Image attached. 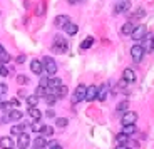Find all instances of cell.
<instances>
[{"label": "cell", "instance_id": "31", "mask_svg": "<svg viewBox=\"0 0 154 149\" xmlns=\"http://www.w3.org/2000/svg\"><path fill=\"white\" fill-rule=\"evenodd\" d=\"M44 99H45V102L49 104L50 107H52V106L55 104V101H57V97H55V96H49V94H47V96L44 97Z\"/></svg>", "mask_w": 154, "mask_h": 149}, {"label": "cell", "instance_id": "38", "mask_svg": "<svg viewBox=\"0 0 154 149\" xmlns=\"http://www.w3.org/2000/svg\"><path fill=\"white\" fill-rule=\"evenodd\" d=\"M127 109V101H122V102L117 106V111H126Z\"/></svg>", "mask_w": 154, "mask_h": 149}, {"label": "cell", "instance_id": "33", "mask_svg": "<svg viewBox=\"0 0 154 149\" xmlns=\"http://www.w3.org/2000/svg\"><path fill=\"white\" fill-rule=\"evenodd\" d=\"M8 102V106L12 107V109H14V107H19L20 106V102H19V99H17V97H12L10 101H7Z\"/></svg>", "mask_w": 154, "mask_h": 149}, {"label": "cell", "instance_id": "28", "mask_svg": "<svg viewBox=\"0 0 154 149\" xmlns=\"http://www.w3.org/2000/svg\"><path fill=\"white\" fill-rule=\"evenodd\" d=\"M47 87H40V85H38V89L37 91H35V96L38 97V99H40V97H45L47 96V91H45Z\"/></svg>", "mask_w": 154, "mask_h": 149}, {"label": "cell", "instance_id": "41", "mask_svg": "<svg viewBox=\"0 0 154 149\" xmlns=\"http://www.w3.org/2000/svg\"><path fill=\"white\" fill-rule=\"evenodd\" d=\"M23 61H25V55H19V57H17V62H19V64H22Z\"/></svg>", "mask_w": 154, "mask_h": 149}, {"label": "cell", "instance_id": "2", "mask_svg": "<svg viewBox=\"0 0 154 149\" xmlns=\"http://www.w3.org/2000/svg\"><path fill=\"white\" fill-rule=\"evenodd\" d=\"M67 49H69V44L64 40V37L57 35V37L54 39V44H52V52L54 54H64V52H67Z\"/></svg>", "mask_w": 154, "mask_h": 149}, {"label": "cell", "instance_id": "27", "mask_svg": "<svg viewBox=\"0 0 154 149\" xmlns=\"http://www.w3.org/2000/svg\"><path fill=\"white\" fill-rule=\"evenodd\" d=\"M30 127H32V131H34V132H42L44 127H45V126H44V124H40V123L37 121V123H34Z\"/></svg>", "mask_w": 154, "mask_h": 149}, {"label": "cell", "instance_id": "8", "mask_svg": "<svg viewBox=\"0 0 154 149\" xmlns=\"http://www.w3.org/2000/svg\"><path fill=\"white\" fill-rule=\"evenodd\" d=\"M17 147L19 149H27L29 146H30V138H29V134L27 132H22L19 134V139H17Z\"/></svg>", "mask_w": 154, "mask_h": 149}, {"label": "cell", "instance_id": "7", "mask_svg": "<svg viewBox=\"0 0 154 149\" xmlns=\"http://www.w3.org/2000/svg\"><path fill=\"white\" fill-rule=\"evenodd\" d=\"M147 34V30H146V25H136L134 27V30H132V34H131V37L134 39L136 42H139V40H143L144 39V35Z\"/></svg>", "mask_w": 154, "mask_h": 149}, {"label": "cell", "instance_id": "34", "mask_svg": "<svg viewBox=\"0 0 154 149\" xmlns=\"http://www.w3.org/2000/svg\"><path fill=\"white\" fill-rule=\"evenodd\" d=\"M0 76H2V77H7L8 76V69L5 67V64H0Z\"/></svg>", "mask_w": 154, "mask_h": 149}, {"label": "cell", "instance_id": "44", "mask_svg": "<svg viewBox=\"0 0 154 149\" xmlns=\"http://www.w3.org/2000/svg\"><path fill=\"white\" fill-rule=\"evenodd\" d=\"M4 104H5V102L2 101V97H0V109H4Z\"/></svg>", "mask_w": 154, "mask_h": 149}, {"label": "cell", "instance_id": "17", "mask_svg": "<svg viewBox=\"0 0 154 149\" xmlns=\"http://www.w3.org/2000/svg\"><path fill=\"white\" fill-rule=\"evenodd\" d=\"M134 27L136 25L132 22H126L122 27H121V34H122V35H131L132 30H134Z\"/></svg>", "mask_w": 154, "mask_h": 149}, {"label": "cell", "instance_id": "19", "mask_svg": "<svg viewBox=\"0 0 154 149\" xmlns=\"http://www.w3.org/2000/svg\"><path fill=\"white\" fill-rule=\"evenodd\" d=\"M116 141H117V146H127V142H129V136H126L124 132H121V134L116 136Z\"/></svg>", "mask_w": 154, "mask_h": 149}, {"label": "cell", "instance_id": "3", "mask_svg": "<svg viewBox=\"0 0 154 149\" xmlns=\"http://www.w3.org/2000/svg\"><path fill=\"white\" fill-rule=\"evenodd\" d=\"M144 54H146V52H144L143 45L134 44V45L131 47V57H132V61H134V62H141V61H143Z\"/></svg>", "mask_w": 154, "mask_h": 149}, {"label": "cell", "instance_id": "42", "mask_svg": "<svg viewBox=\"0 0 154 149\" xmlns=\"http://www.w3.org/2000/svg\"><path fill=\"white\" fill-rule=\"evenodd\" d=\"M116 149H131V147H129V146H117Z\"/></svg>", "mask_w": 154, "mask_h": 149}, {"label": "cell", "instance_id": "45", "mask_svg": "<svg viewBox=\"0 0 154 149\" xmlns=\"http://www.w3.org/2000/svg\"><path fill=\"white\" fill-rule=\"evenodd\" d=\"M54 149H62V147H60V146H57V147H54Z\"/></svg>", "mask_w": 154, "mask_h": 149}, {"label": "cell", "instance_id": "14", "mask_svg": "<svg viewBox=\"0 0 154 149\" xmlns=\"http://www.w3.org/2000/svg\"><path fill=\"white\" fill-rule=\"evenodd\" d=\"M122 79L126 80V82H136V72L132 69H124V72H122Z\"/></svg>", "mask_w": 154, "mask_h": 149}, {"label": "cell", "instance_id": "29", "mask_svg": "<svg viewBox=\"0 0 154 149\" xmlns=\"http://www.w3.org/2000/svg\"><path fill=\"white\" fill-rule=\"evenodd\" d=\"M17 82H19L20 85H25V84H29V77H25L23 74H19V76H17Z\"/></svg>", "mask_w": 154, "mask_h": 149}, {"label": "cell", "instance_id": "43", "mask_svg": "<svg viewBox=\"0 0 154 149\" xmlns=\"http://www.w3.org/2000/svg\"><path fill=\"white\" fill-rule=\"evenodd\" d=\"M69 4H77V2H82V0H67Z\"/></svg>", "mask_w": 154, "mask_h": 149}, {"label": "cell", "instance_id": "25", "mask_svg": "<svg viewBox=\"0 0 154 149\" xmlns=\"http://www.w3.org/2000/svg\"><path fill=\"white\" fill-rule=\"evenodd\" d=\"M92 44H94V37H91V35H89L87 39H84V42L81 44V49H82V50H87L89 47L92 45Z\"/></svg>", "mask_w": 154, "mask_h": 149}, {"label": "cell", "instance_id": "24", "mask_svg": "<svg viewBox=\"0 0 154 149\" xmlns=\"http://www.w3.org/2000/svg\"><path fill=\"white\" fill-rule=\"evenodd\" d=\"M25 102L29 104V107H37V104H38V97L35 96V94H32V96H27Z\"/></svg>", "mask_w": 154, "mask_h": 149}, {"label": "cell", "instance_id": "36", "mask_svg": "<svg viewBox=\"0 0 154 149\" xmlns=\"http://www.w3.org/2000/svg\"><path fill=\"white\" fill-rule=\"evenodd\" d=\"M42 132L45 134V136H52V134H54V129H52L50 126H45V127H44V131H42Z\"/></svg>", "mask_w": 154, "mask_h": 149}, {"label": "cell", "instance_id": "4", "mask_svg": "<svg viewBox=\"0 0 154 149\" xmlns=\"http://www.w3.org/2000/svg\"><path fill=\"white\" fill-rule=\"evenodd\" d=\"M85 91H87V87L84 84L77 85L75 92H74V96H72V102L77 104V102H81V101H85Z\"/></svg>", "mask_w": 154, "mask_h": 149}, {"label": "cell", "instance_id": "10", "mask_svg": "<svg viewBox=\"0 0 154 149\" xmlns=\"http://www.w3.org/2000/svg\"><path fill=\"white\" fill-rule=\"evenodd\" d=\"M97 91H99L97 85H89L87 91H85V101L87 102H92L94 99H97Z\"/></svg>", "mask_w": 154, "mask_h": 149}, {"label": "cell", "instance_id": "30", "mask_svg": "<svg viewBox=\"0 0 154 149\" xmlns=\"http://www.w3.org/2000/svg\"><path fill=\"white\" fill-rule=\"evenodd\" d=\"M69 124V119L67 117H59L57 119V127H66Z\"/></svg>", "mask_w": 154, "mask_h": 149}, {"label": "cell", "instance_id": "46", "mask_svg": "<svg viewBox=\"0 0 154 149\" xmlns=\"http://www.w3.org/2000/svg\"><path fill=\"white\" fill-rule=\"evenodd\" d=\"M32 149H42V147H35V146H34V147H32Z\"/></svg>", "mask_w": 154, "mask_h": 149}, {"label": "cell", "instance_id": "39", "mask_svg": "<svg viewBox=\"0 0 154 149\" xmlns=\"http://www.w3.org/2000/svg\"><path fill=\"white\" fill-rule=\"evenodd\" d=\"M45 116H47V117H55L54 109H47V111H45Z\"/></svg>", "mask_w": 154, "mask_h": 149}, {"label": "cell", "instance_id": "26", "mask_svg": "<svg viewBox=\"0 0 154 149\" xmlns=\"http://www.w3.org/2000/svg\"><path fill=\"white\" fill-rule=\"evenodd\" d=\"M34 146L35 147H44V146H45V139H44L42 136H37V138L34 139Z\"/></svg>", "mask_w": 154, "mask_h": 149}, {"label": "cell", "instance_id": "13", "mask_svg": "<svg viewBox=\"0 0 154 149\" xmlns=\"http://www.w3.org/2000/svg\"><path fill=\"white\" fill-rule=\"evenodd\" d=\"M127 8H131V2H127V0H124L122 4H117V5L114 7V15H119V14H124V12H126Z\"/></svg>", "mask_w": 154, "mask_h": 149}, {"label": "cell", "instance_id": "23", "mask_svg": "<svg viewBox=\"0 0 154 149\" xmlns=\"http://www.w3.org/2000/svg\"><path fill=\"white\" fill-rule=\"evenodd\" d=\"M137 131V127H136V124H127V126L122 127V132L126 134V136H132V134Z\"/></svg>", "mask_w": 154, "mask_h": 149}, {"label": "cell", "instance_id": "18", "mask_svg": "<svg viewBox=\"0 0 154 149\" xmlns=\"http://www.w3.org/2000/svg\"><path fill=\"white\" fill-rule=\"evenodd\" d=\"M64 30H66V34H67V35H75V34H77V30H79V27H77V23L70 22V23H67V25L64 27Z\"/></svg>", "mask_w": 154, "mask_h": 149}, {"label": "cell", "instance_id": "20", "mask_svg": "<svg viewBox=\"0 0 154 149\" xmlns=\"http://www.w3.org/2000/svg\"><path fill=\"white\" fill-rule=\"evenodd\" d=\"M60 85H64L62 84V80L59 79V77H50L49 79V85H47V87H52V89H57V87H60Z\"/></svg>", "mask_w": 154, "mask_h": 149}, {"label": "cell", "instance_id": "40", "mask_svg": "<svg viewBox=\"0 0 154 149\" xmlns=\"http://www.w3.org/2000/svg\"><path fill=\"white\" fill-rule=\"evenodd\" d=\"M7 85H5V84H0V96H2V94H5V92H7Z\"/></svg>", "mask_w": 154, "mask_h": 149}, {"label": "cell", "instance_id": "15", "mask_svg": "<svg viewBox=\"0 0 154 149\" xmlns=\"http://www.w3.org/2000/svg\"><path fill=\"white\" fill-rule=\"evenodd\" d=\"M10 62V54L5 50V47L0 44V64H8Z\"/></svg>", "mask_w": 154, "mask_h": 149}, {"label": "cell", "instance_id": "12", "mask_svg": "<svg viewBox=\"0 0 154 149\" xmlns=\"http://www.w3.org/2000/svg\"><path fill=\"white\" fill-rule=\"evenodd\" d=\"M67 23H70V17L69 15H57L54 19V25L55 27H66Z\"/></svg>", "mask_w": 154, "mask_h": 149}, {"label": "cell", "instance_id": "37", "mask_svg": "<svg viewBox=\"0 0 154 149\" xmlns=\"http://www.w3.org/2000/svg\"><path fill=\"white\" fill-rule=\"evenodd\" d=\"M139 17H144V8H139L137 12H134L132 19H139Z\"/></svg>", "mask_w": 154, "mask_h": 149}, {"label": "cell", "instance_id": "21", "mask_svg": "<svg viewBox=\"0 0 154 149\" xmlns=\"http://www.w3.org/2000/svg\"><path fill=\"white\" fill-rule=\"evenodd\" d=\"M22 112L20 111H17V109H12L10 112H8V121H20L22 119Z\"/></svg>", "mask_w": 154, "mask_h": 149}, {"label": "cell", "instance_id": "9", "mask_svg": "<svg viewBox=\"0 0 154 149\" xmlns=\"http://www.w3.org/2000/svg\"><path fill=\"white\" fill-rule=\"evenodd\" d=\"M30 70L35 74V76H40V74L44 72V64H42V61L34 59V61L30 62Z\"/></svg>", "mask_w": 154, "mask_h": 149}, {"label": "cell", "instance_id": "11", "mask_svg": "<svg viewBox=\"0 0 154 149\" xmlns=\"http://www.w3.org/2000/svg\"><path fill=\"white\" fill-rule=\"evenodd\" d=\"M14 139L10 136H4V138H0V147L2 149H14Z\"/></svg>", "mask_w": 154, "mask_h": 149}, {"label": "cell", "instance_id": "32", "mask_svg": "<svg viewBox=\"0 0 154 149\" xmlns=\"http://www.w3.org/2000/svg\"><path fill=\"white\" fill-rule=\"evenodd\" d=\"M57 141H54V139H50L49 142H45V146H44L42 149H54V147H57Z\"/></svg>", "mask_w": 154, "mask_h": 149}, {"label": "cell", "instance_id": "16", "mask_svg": "<svg viewBox=\"0 0 154 149\" xmlns=\"http://www.w3.org/2000/svg\"><path fill=\"white\" fill-rule=\"evenodd\" d=\"M107 89H109V84H102L99 87V91H97V99L102 101V102H104L106 97H107Z\"/></svg>", "mask_w": 154, "mask_h": 149}, {"label": "cell", "instance_id": "1", "mask_svg": "<svg viewBox=\"0 0 154 149\" xmlns=\"http://www.w3.org/2000/svg\"><path fill=\"white\" fill-rule=\"evenodd\" d=\"M42 64H44V70L49 77H54L57 74V64L52 57H44L42 59Z\"/></svg>", "mask_w": 154, "mask_h": 149}, {"label": "cell", "instance_id": "5", "mask_svg": "<svg viewBox=\"0 0 154 149\" xmlns=\"http://www.w3.org/2000/svg\"><path fill=\"white\" fill-rule=\"evenodd\" d=\"M137 121V114L134 111H126L122 116H121V123L122 126H127V124H136Z\"/></svg>", "mask_w": 154, "mask_h": 149}, {"label": "cell", "instance_id": "6", "mask_svg": "<svg viewBox=\"0 0 154 149\" xmlns=\"http://www.w3.org/2000/svg\"><path fill=\"white\" fill-rule=\"evenodd\" d=\"M143 49L146 54H151L154 50V35L152 34H146L143 39Z\"/></svg>", "mask_w": 154, "mask_h": 149}, {"label": "cell", "instance_id": "22", "mask_svg": "<svg viewBox=\"0 0 154 149\" xmlns=\"http://www.w3.org/2000/svg\"><path fill=\"white\" fill-rule=\"evenodd\" d=\"M29 116H30L32 119H35V121H38V119L42 117V114H40V111H38L37 107H29Z\"/></svg>", "mask_w": 154, "mask_h": 149}, {"label": "cell", "instance_id": "35", "mask_svg": "<svg viewBox=\"0 0 154 149\" xmlns=\"http://www.w3.org/2000/svg\"><path fill=\"white\" fill-rule=\"evenodd\" d=\"M49 79H50L49 76H44L42 79H40V87H47V85H49Z\"/></svg>", "mask_w": 154, "mask_h": 149}]
</instances>
